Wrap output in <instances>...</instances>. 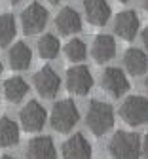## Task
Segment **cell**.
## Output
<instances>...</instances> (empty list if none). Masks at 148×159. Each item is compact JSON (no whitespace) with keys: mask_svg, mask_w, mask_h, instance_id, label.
<instances>
[{"mask_svg":"<svg viewBox=\"0 0 148 159\" xmlns=\"http://www.w3.org/2000/svg\"><path fill=\"white\" fill-rule=\"evenodd\" d=\"M108 153L112 159H139L141 157V136L137 133L116 131L108 142Z\"/></svg>","mask_w":148,"mask_h":159,"instance_id":"cell-1","label":"cell"},{"mask_svg":"<svg viewBox=\"0 0 148 159\" xmlns=\"http://www.w3.org/2000/svg\"><path fill=\"white\" fill-rule=\"evenodd\" d=\"M86 125L95 136H103L107 131H110L114 127V110H112V106L107 104V102H101V101H93L88 108Z\"/></svg>","mask_w":148,"mask_h":159,"instance_id":"cell-2","label":"cell"},{"mask_svg":"<svg viewBox=\"0 0 148 159\" xmlns=\"http://www.w3.org/2000/svg\"><path fill=\"white\" fill-rule=\"evenodd\" d=\"M120 117L131 127L148 123V101L141 95L127 97L120 106Z\"/></svg>","mask_w":148,"mask_h":159,"instance_id":"cell-3","label":"cell"},{"mask_svg":"<svg viewBox=\"0 0 148 159\" xmlns=\"http://www.w3.org/2000/svg\"><path fill=\"white\" fill-rule=\"evenodd\" d=\"M78 119H80V112L72 101L65 98V101L55 102L51 110V127L57 133H69L78 123Z\"/></svg>","mask_w":148,"mask_h":159,"instance_id":"cell-4","label":"cell"},{"mask_svg":"<svg viewBox=\"0 0 148 159\" xmlns=\"http://www.w3.org/2000/svg\"><path fill=\"white\" fill-rule=\"evenodd\" d=\"M46 23H48V10L40 2L29 4L23 10V13H21V25H23V32L27 36L42 32L44 27H46Z\"/></svg>","mask_w":148,"mask_h":159,"instance_id":"cell-5","label":"cell"},{"mask_svg":"<svg viewBox=\"0 0 148 159\" xmlns=\"http://www.w3.org/2000/svg\"><path fill=\"white\" fill-rule=\"evenodd\" d=\"M32 84H34L40 97L53 98L57 95L59 87H61V78L57 76V72L51 66H44L32 76Z\"/></svg>","mask_w":148,"mask_h":159,"instance_id":"cell-6","label":"cell"},{"mask_svg":"<svg viewBox=\"0 0 148 159\" xmlns=\"http://www.w3.org/2000/svg\"><path fill=\"white\" fill-rule=\"evenodd\" d=\"M93 87V76L88 66H72L67 70V89L72 95L84 97Z\"/></svg>","mask_w":148,"mask_h":159,"instance_id":"cell-7","label":"cell"},{"mask_svg":"<svg viewBox=\"0 0 148 159\" xmlns=\"http://www.w3.org/2000/svg\"><path fill=\"white\" fill-rule=\"evenodd\" d=\"M46 110L40 102L36 101H31L23 106L19 114V119H21V125L27 133H36V131H42V127L46 125Z\"/></svg>","mask_w":148,"mask_h":159,"instance_id":"cell-8","label":"cell"},{"mask_svg":"<svg viewBox=\"0 0 148 159\" xmlns=\"http://www.w3.org/2000/svg\"><path fill=\"white\" fill-rule=\"evenodd\" d=\"M101 85L110 97L118 98V97L127 93L129 80L123 74V70H120V68H107L104 74H103V78H101Z\"/></svg>","mask_w":148,"mask_h":159,"instance_id":"cell-9","label":"cell"},{"mask_svg":"<svg viewBox=\"0 0 148 159\" xmlns=\"http://www.w3.org/2000/svg\"><path fill=\"white\" fill-rule=\"evenodd\" d=\"M61 153H63V159H91V146L84 138V134L76 133L69 140L63 142Z\"/></svg>","mask_w":148,"mask_h":159,"instance_id":"cell-10","label":"cell"},{"mask_svg":"<svg viewBox=\"0 0 148 159\" xmlns=\"http://www.w3.org/2000/svg\"><path fill=\"white\" fill-rule=\"evenodd\" d=\"M139 15L133 10L122 11L114 19V32L123 40H133L139 32Z\"/></svg>","mask_w":148,"mask_h":159,"instance_id":"cell-11","label":"cell"},{"mask_svg":"<svg viewBox=\"0 0 148 159\" xmlns=\"http://www.w3.org/2000/svg\"><path fill=\"white\" fill-rule=\"evenodd\" d=\"M84 10L86 19L95 27L107 25L110 19V4L107 0H84Z\"/></svg>","mask_w":148,"mask_h":159,"instance_id":"cell-12","label":"cell"},{"mask_svg":"<svg viewBox=\"0 0 148 159\" xmlns=\"http://www.w3.org/2000/svg\"><path fill=\"white\" fill-rule=\"evenodd\" d=\"M55 27H57L59 34H63V36L76 34L82 30V17L72 8H63L55 17Z\"/></svg>","mask_w":148,"mask_h":159,"instance_id":"cell-13","label":"cell"},{"mask_svg":"<svg viewBox=\"0 0 148 159\" xmlns=\"http://www.w3.org/2000/svg\"><path fill=\"white\" fill-rule=\"evenodd\" d=\"M57 152L51 136H36L27 144V159H55Z\"/></svg>","mask_w":148,"mask_h":159,"instance_id":"cell-14","label":"cell"},{"mask_svg":"<svg viewBox=\"0 0 148 159\" xmlns=\"http://www.w3.org/2000/svg\"><path fill=\"white\" fill-rule=\"evenodd\" d=\"M91 55L95 59V63L103 65V63H108L110 59L116 55V42L114 38L108 34H101L93 40V46H91Z\"/></svg>","mask_w":148,"mask_h":159,"instance_id":"cell-15","label":"cell"},{"mask_svg":"<svg viewBox=\"0 0 148 159\" xmlns=\"http://www.w3.org/2000/svg\"><path fill=\"white\" fill-rule=\"evenodd\" d=\"M123 65H125V70L131 76H141L148 68V57L144 55V51H141L137 48H131L123 55Z\"/></svg>","mask_w":148,"mask_h":159,"instance_id":"cell-16","label":"cell"},{"mask_svg":"<svg viewBox=\"0 0 148 159\" xmlns=\"http://www.w3.org/2000/svg\"><path fill=\"white\" fill-rule=\"evenodd\" d=\"M8 57H10V66L13 70H27L31 66V61H32L31 48L23 42H17L15 46H12Z\"/></svg>","mask_w":148,"mask_h":159,"instance_id":"cell-17","label":"cell"},{"mask_svg":"<svg viewBox=\"0 0 148 159\" xmlns=\"http://www.w3.org/2000/svg\"><path fill=\"white\" fill-rule=\"evenodd\" d=\"M27 93H29V85L23 78L13 76L4 82V95L10 102H21L27 97Z\"/></svg>","mask_w":148,"mask_h":159,"instance_id":"cell-18","label":"cell"},{"mask_svg":"<svg viewBox=\"0 0 148 159\" xmlns=\"http://www.w3.org/2000/svg\"><path fill=\"white\" fill-rule=\"evenodd\" d=\"M19 142V125L10 117H0V148H12Z\"/></svg>","mask_w":148,"mask_h":159,"instance_id":"cell-19","label":"cell"},{"mask_svg":"<svg viewBox=\"0 0 148 159\" xmlns=\"http://www.w3.org/2000/svg\"><path fill=\"white\" fill-rule=\"evenodd\" d=\"M59 49H61V44L57 36L53 34H44L38 40V53L42 59H55L59 55Z\"/></svg>","mask_w":148,"mask_h":159,"instance_id":"cell-20","label":"cell"},{"mask_svg":"<svg viewBox=\"0 0 148 159\" xmlns=\"http://www.w3.org/2000/svg\"><path fill=\"white\" fill-rule=\"evenodd\" d=\"M15 38V19L12 13H0V48H6Z\"/></svg>","mask_w":148,"mask_h":159,"instance_id":"cell-21","label":"cell"},{"mask_svg":"<svg viewBox=\"0 0 148 159\" xmlns=\"http://www.w3.org/2000/svg\"><path fill=\"white\" fill-rule=\"evenodd\" d=\"M86 44L82 42V40H78V38H74V40H70V42L65 46V55H67V59L70 63H80V61H84L86 59Z\"/></svg>","mask_w":148,"mask_h":159,"instance_id":"cell-22","label":"cell"},{"mask_svg":"<svg viewBox=\"0 0 148 159\" xmlns=\"http://www.w3.org/2000/svg\"><path fill=\"white\" fill-rule=\"evenodd\" d=\"M141 153H144V159H148V134L144 136V142H141Z\"/></svg>","mask_w":148,"mask_h":159,"instance_id":"cell-23","label":"cell"},{"mask_svg":"<svg viewBox=\"0 0 148 159\" xmlns=\"http://www.w3.org/2000/svg\"><path fill=\"white\" fill-rule=\"evenodd\" d=\"M141 38H142V44H144V48L148 49V27L142 30V34H141Z\"/></svg>","mask_w":148,"mask_h":159,"instance_id":"cell-24","label":"cell"},{"mask_svg":"<svg viewBox=\"0 0 148 159\" xmlns=\"http://www.w3.org/2000/svg\"><path fill=\"white\" fill-rule=\"evenodd\" d=\"M0 159H15V157H12V155H2Z\"/></svg>","mask_w":148,"mask_h":159,"instance_id":"cell-25","label":"cell"},{"mask_svg":"<svg viewBox=\"0 0 148 159\" xmlns=\"http://www.w3.org/2000/svg\"><path fill=\"white\" fill-rule=\"evenodd\" d=\"M48 2H51V4H59L61 0H48Z\"/></svg>","mask_w":148,"mask_h":159,"instance_id":"cell-26","label":"cell"},{"mask_svg":"<svg viewBox=\"0 0 148 159\" xmlns=\"http://www.w3.org/2000/svg\"><path fill=\"white\" fill-rule=\"evenodd\" d=\"M10 2H12V4H19V2H21V0H10Z\"/></svg>","mask_w":148,"mask_h":159,"instance_id":"cell-27","label":"cell"},{"mask_svg":"<svg viewBox=\"0 0 148 159\" xmlns=\"http://www.w3.org/2000/svg\"><path fill=\"white\" fill-rule=\"evenodd\" d=\"M144 8H146V11H148V0H144Z\"/></svg>","mask_w":148,"mask_h":159,"instance_id":"cell-28","label":"cell"},{"mask_svg":"<svg viewBox=\"0 0 148 159\" xmlns=\"http://www.w3.org/2000/svg\"><path fill=\"white\" fill-rule=\"evenodd\" d=\"M0 74H2V63H0Z\"/></svg>","mask_w":148,"mask_h":159,"instance_id":"cell-29","label":"cell"},{"mask_svg":"<svg viewBox=\"0 0 148 159\" xmlns=\"http://www.w3.org/2000/svg\"><path fill=\"white\" fill-rule=\"evenodd\" d=\"M146 89H148V78H146Z\"/></svg>","mask_w":148,"mask_h":159,"instance_id":"cell-30","label":"cell"},{"mask_svg":"<svg viewBox=\"0 0 148 159\" xmlns=\"http://www.w3.org/2000/svg\"><path fill=\"white\" fill-rule=\"evenodd\" d=\"M120 2H129V0H120Z\"/></svg>","mask_w":148,"mask_h":159,"instance_id":"cell-31","label":"cell"}]
</instances>
